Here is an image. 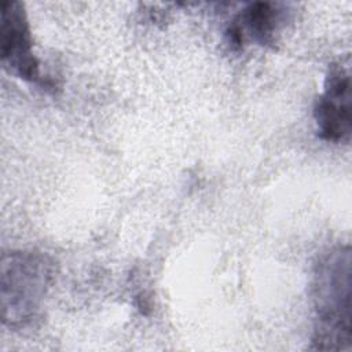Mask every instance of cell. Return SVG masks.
<instances>
[{"instance_id": "6da1fadb", "label": "cell", "mask_w": 352, "mask_h": 352, "mask_svg": "<svg viewBox=\"0 0 352 352\" xmlns=\"http://www.w3.org/2000/svg\"><path fill=\"white\" fill-rule=\"evenodd\" d=\"M315 349L351 348V252L340 246L329 252L314 275Z\"/></svg>"}, {"instance_id": "7a4b0ae2", "label": "cell", "mask_w": 352, "mask_h": 352, "mask_svg": "<svg viewBox=\"0 0 352 352\" xmlns=\"http://www.w3.org/2000/svg\"><path fill=\"white\" fill-rule=\"evenodd\" d=\"M0 278L3 324L11 329L29 326L43 309L54 279V263L41 252H10L1 258Z\"/></svg>"}, {"instance_id": "3957f363", "label": "cell", "mask_w": 352, "mask_h": 352, "mask_svg": "<svg viewBox=\"0 0 352 352\" xmlns=\"http://www.w3.org/2000/svg\"><path fill=\"white\" fill-rule=\"evenodd\" d=\"M0 54L3 65L18 77L40 81L29 22L19 1H4L0 11Z\"/></svg>"}, {"instance_id": "277c9868", "label": "cell", "mask_w": 352, "mask_h": 352, "mask_svg": "<svg viewBox=\"0 0 352 352\" xmlns=\"http://www.w3.org/2000/svg\"><path fill=\"white\" fill-rule=\"evenodd\" d=\"M318 132L329 142H348L351 136V80L341 65H333L327 73L323 94L314 110Z\"/></svg>"}, {"instance_id": "5b68a950", "label": "cell", "mask_w": 352, "mask_h": 352, "mask_svg": "<svg viewBox=\"0 0 352 352\" xmlns=\"http://www.w3.org/2000/svg\"><path fill=\"white\" fill-rule=\"evenodd\" d=\"M282 14L275 6L270 3H254L250 4L239 15V21L232 23L228 36L232 44L242 43V34L245 30L248 34L261 44L271 43L274 34L278 30Z\"/></svg>"}]
</instances>
